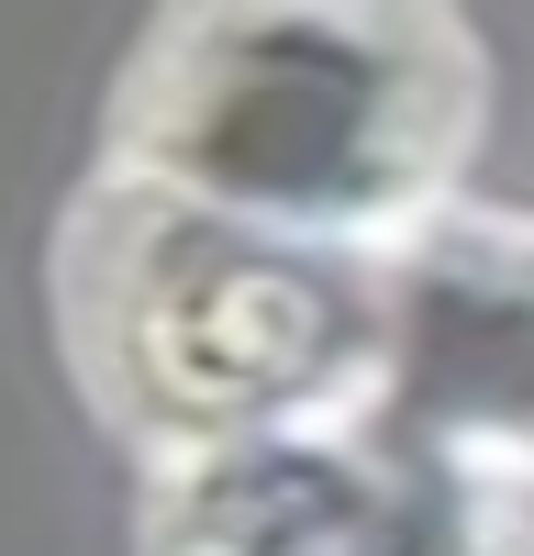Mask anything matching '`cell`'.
<instances>
[{
	"label": "cell",
	"mask_w": 534,
	"mask_h": 556,
	"mask_svg": "<svg viewBox=\"0 0 534 556\" xmlns=\"http://www.w3.org/2000/svg\"><path fill=\"white\" fill-rule=\"evenodd\" d=\"M479 112L490 67L445 0H167L123 56L101 167L400 256L457 212Z\"/></svg>",
	"instance_id": "cell-1"
},
{
	"label": "cell",
	"mask_w": 534,
	"mask_h": 556,
	"mask_svg": "<svg viewBox=\"0 0 534 556\" xmlns=\"http://www.w3.org/2000/svg\"><path fill=\"white\" fill-rule=\"evenodd\" d=\"M56 356L134 456L356 424L390 379V256L89 167L44 256Z\"/></svg>",
	"instance_id": "cell-2"
},
{
	"label": "cell",
	"mask_w": 534,
	"mask_h": 556,
	"mask_svg": "<svg viewBox=\"0 0 534 556\" xmlns=\"http://www.w3.org/2000/svg\"><path fill=\"white\" fill-rule=\"evenodd\" d=\"M134 556H534V490H501L356 412L145 456Z\"/></svg>",
	"instance_id": "cell-3"
},
{
	"label": "cell",
	"mask_w": 534,
	"mask_h": 556,
	"mask_svg": "<svg viewBox=\"0 0 534 556\" xmlns=\"http://www.w3.org/2000/svg\"><path fill=\"white\" fill-rule=\"evenodd\" d=\"M379 424L501 490H534V212L457 201L390 256Z\"/></svg>",
	"instance_id": "cell-4"
}]
</instances>
